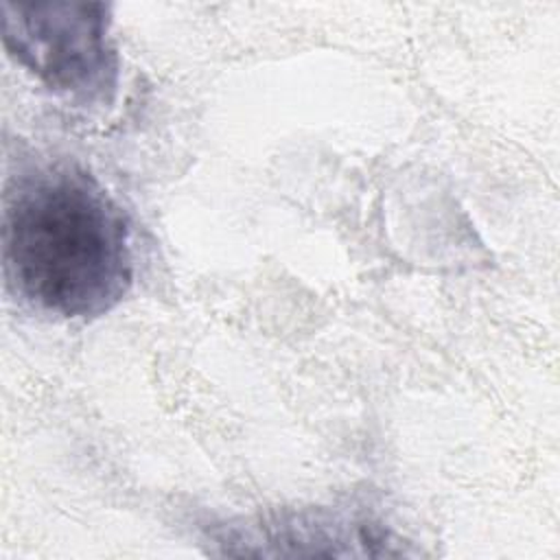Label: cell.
Listing matches in <instances>:
<instances>
[{
  "mask_svg": "<svg viewBox=\"0 0 560 560\" xmlns=\"http://www.w3.org/2000/svg\"><path fill=\"white\" fill-rule=\"evenodd\" d=\"M2 273L7 289L44 315L101 317L133 284L129 221L85 168L26 164L4 188Z\"/></svg>",
  "mask_w": 560,
  "mask_h": 560,
  "instance_id": "6da1fadb",
  "label": "cell"
},
{
  "mask_svg": "<svg viewBox=\"0 0 560 560\" xmlns=\"http://www.w3.org/2000/svg\"><path fill=\"white\" fill-rule=\"evenodd\" d=\"M2 44L50 92L105 103L118 85V52L105 2H2Z\"/></svg>",
  "mask_w": 560,
  "mask_h": 560,
  "instance_id": "7a4b0ae2",
  "label": "cell"
}]
</instances>
